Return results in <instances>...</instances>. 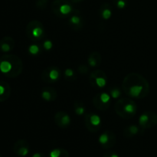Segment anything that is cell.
Listing matches in <instances>:
<instances>
[{
	"label": "cell",
	"mask_w": 157,
	"mask_h": 157,
	"mask_svg": "<svg viewBox=\"0 0 157 157\" xmlns=\"http://www.w3.org/2000/svg\"><path fill=\"white\" fill-rule=\"evenodd\" d=\"M122 89L129 98L143 99L149 95L150 87L148 81L143 75L131 72L126 75L123 80Z\"/></svg>",
	"instance_id": "obj_1"
},
{
	"label": "cell",
	"mask_w": 157,
	"mask_h": 157,
	"mask_svg": "<svg viewBox=\"0 0 157 157\" xmlns=\"http://www.w3.org/2000/svg\"><path fill=\"white\" fill-rule=\"evenodd\" d=\"M0 71L8 78H17L22 73L23 62L17 55L6 54L0 58Z\"/></svg>",
	"instance_id": "obj_2"
},
{
	"label": "cell",
	"mask_w": 157,
	"mask_h": 157,
	"mask_svg": "<svg viewBox=\"0 0 157 157\" xmlns=\"http://www.w3.org/2000/svg\"><path fill=\"white\" fill-rule=\"evenodd\" d=\"M114 110L120 117L125 120L133 118L137 111L136 103L130 98L124 97L118 100L114 105Z\"/></svg>",
	"instance_id": "obj_3"
},
{
	"label": "cell",
	"mask_w": 157,
	"mask_h": 157,
	"mask_svg": "<svg viewBox=\"0 0 157 157\" xmlns=\"http://www.w3.org/2000/svg\"><path fill=\"white\" fill-rule=\"evenodd\" d=\"M51 8L57 17L62 18L70 17L75 12L70 0H55Z\"/></svg>",
	"instance_id": "obj_4"
},
{
	"label": "cell",
	"mask_w": 157,
	"mask_h": 157,
	"mask_svg": "<svg viewBox=\"0 0 157 157\" xmlns=\"http://www.w3.org/2000/svg\"><path fill=\"white\" fill-rule=\"evenodd\" d=\"M26 35L32 41H41L45 35L44 25L38 20H32L28 23L25 29Z\"/></svg>",
	"instance_id": "obj_5"
},
{
	"label": "cell",
	"mask_w": 157,
	"mask_h": 157,
	"mask_svg": "<svg viewBox=\"0 0 157 157\" xmlns=\"http://www.w3.org/2000/svg\"><path fill=\"white\" fill-rule=\"evenodd\" d=\"M89 82L94 88H103L107 84V76L104 71L95 70L90 74Z\"/></svg>",
	"instance_id": "obj_6"
},
{
	"label": "cell",
	"mask_w": 157,
	"mask_h": 157,
	"mask_svg": "<svg viewBox=\"0 0 157 157\" xmlns=\"http://www.w3.org/2000/svg\"><path fill=\"white\" fill-rule=\"evenodd\" d=\"M61 71L57 66H49L46 67L41 74V79L47 84L55 83L61 78Z\"/></svg>",
	"instance_id": "obj_7"
},
{
	"label": "cell",
	"mask_w": 157,
	"mask_h": 157,
	"mask_svg": "<svg viewBox=\"0 0 157 157\" xmlns=\"http://www.w3.org/2000/svg\"><path fill=\"white\" fill-rule=\"evenodd\" d=\"M84 124L89 132L94 133L99 131L101 128L102 122L101 117L96 113H89L84 117Z\"/></svg>",
	"instance_id": "obj_8"
},
{
	"label": "cell",
	"mask_w": 157,
	"mask_h": 157,
	"mask_svg": "<svg viewBox=\"0 0 157 157\" xmlns=\"http://www.w3.org/2000/svg\"><path fill=\"white\" fill-rule=\"evenodd\" d=\"M93 104L98 110L104 111L110 106V96L106 92H99L93 98Z\"/></svg>",
	"instance_id": "obj_9"
},
{
	"label": "cell",
	"mask_w": 157,
	"mask_h": 157,
	"mask_svg": "<svg viewBox=\"0 0 157 157\" xmlns=\"http://www.w3.org/2000/svg\"><path fill=\"white\" fill-rule=\"evenodd\" d=\"M139 125L143 129H150L157 125V114L153 111H146L139 117Z\"/></svg>",
	"instance_id": "obj_10"
},
{
	"label": "cell",
	"mask_w": 157,
	"mask_h": 157,
	"mask_svg": "<svg viewBox=\"0 0 157 157\" xmlns=\"http://www.w3.org/2000/svg\"><path fill=\"white\" fill-rule=\"evenodd\" d=\"M99 144L104 149H110L116 144L117 137L115 133L112 130H105L99 136Z\"/></svg>",
	"instance_id": "obj_11"
},
{
	"label": "cell",
	"mask_w": 157,
	"mask_h": 157,
	"mask_svg": "<svg viewBox=\"0 0 157 157\" xmlns=\"http://www.w3.org/2000/svg\"><path fill=\"white\" fill-rule=\"evenodd\" d=\"M30 150V145L25 140H18L15 143L13 147V152L15 154L20 157L26 156Z\"/></svg>",
	"instance_id": "obj_12"
},
{
	"label": "cell",
	"mask_w": 157,
	"mask_h": 157,
	"mask_svg": "<svg viewBox=\"0 0 157 157\" xmlns=\"http://www.w3.org/2000/svg\"><path fill=\"white\" fill-rule=\"evenodd\" d=\"M54 120L56 125L62 129L67 128L70 126L71 121L68 113L64 111L57 112L54 117Z\"/></svg>",
	"instance_id": "obj_13"
},
{
	"label": "cell",
	"mask_w": 157,
	"mask_h": 157,
	"mask_svg": "<svg viewBox=\"0 0 157 157\" xmlns=\"http://www.w3.org/2000/svg\"><path fill=\"white\" fill-rule=\"evenodd\" d=\"M80 12L78 10H75L73 15H71L70 18H69V25L71 26V29L74 30L79 31L81 30L84 25V21H83V18L81 16L79 15Z\"/></svg>",
	"instance_id": "obj_14"
},
{
	"label": "cell",
	"mask_w": 157,
	"mask_h": 157,
	"mask_svg": "<svg viewBox=\"0 0 157 157\" xmlns=\"http://www.w3.org/2000/svg\"><path fill=\"white\" fill-rule=\"evenodd\" d=\"M15 40L10 36H5L0 40V51L4 53H8L15 48Z\"/></svg>",
	"instance_id": "obj_15"
},
{
	"label": "cell",
	"mask_w": 157,
	"mask_h": 157,
	"mask_svg": "<svg viewBox=\"0 0 157 157\" xmlns=\"http://www.w3.org/2000/svg\"><path fill=\"white\" fill-rule=\"evenodd\" d=\"M41 97L45 101L52 102L56 100L57 97H58V93L54 87H44L41 90Z\"/></svg>",
	"instance_id": "obj_16"
},
{
	"label": "cell",
	"mask_w": 157,
	"mask_h": 157,
	"mask_svg": "<svg viewBox=\"0 0 157 157\" xmlns=\"http://www.w3.org/2000/svg\"><path fill=\"white\" fill-rule=\"evenodd\" d=\"M12 93L10 85L6 81H0V102L7 101Z\"/></svg>",
	"instance_id": "obj_17"
},
{
	"label": "cell",
	"mask_w": 157,
	"mask_h": 157,
	"mask_svg": "<svg viewBox=\"0 0 157 157\" xmlns=\"http://www.w3.org/2000/svg\"><path fill=\"white\" fill-rule=\"evenodd\" d=\"M144 129H143L140 125L136 126L133 124V125L127 126L124 130V136L126 138H131L144 132Z\"/></svg>",
	"instance_id": "obj_18"
},
{
	"label": "cell",
	"mask_w": 157,
	"mask_h": 157,
	"mask_svg": "<svg viewBox=\"0 0 157 157\" xmlns=\"http://www.w3.org/2000/svg\"><path fill=\"white\" fill-rule=\"evenodd\" d=\"M87 62H88L89 66L92 67H98L101 65L102 62V58L101 55L98 52H94L90 54L87 58Z\"/></svg>",
	"instance_id": "obj_19"
},
{
	"label": "cell",
	"mask_w": 157,
	"mask_h": 157,
	"mask_svg": "<svg viewBox=\"0 0 157 157\" xmlns=\"http://www.w3.org/2000/svg\"><path fill=\"white\" fill-rule=\"evenodd\" d=\"M99 12L101 18L104 20H107L112 15V8L108 3H104L100 8Z\"/></svg>",
	"instance_id": "obj_20"
},
{
	"label": "cell",
	"mask_w": 157,
	"mask_h": 157,
	"mask_svg": "<svg viewBox=\"0 0 157 157\" xmlns=\"http://www.w3.org/2000/svg\"><path fill=\"white\" fill-rule=\"evenodd\" d=\"M48 157H70V154L65 149L56 148L49 153Z\"/></svg>",
	"instance_id": "obj_21"
},
{
	"label": "cell",
	"mask_w": 157,
	"mask_h": 157,
	"mask_svg": "<svg viewBox=\"0 0 157 157\" xmlns=\"http://www.w3.org/2000/svg\"><path fill=\"white\" fill-rule=\"evenodd\" d=\"M74 110H75V113L78 116H82L85 113V105L84 103L81 101H75L74 103Z\"/></svg>",
	"instance_id": "obj_22"
},
{
	"label": "cell",
	"mask_w": 157,
	"mask_h": 157,
	"mask_svg": "<svg viewBox=\"0 0 157 157\" xmlns=\"http://www.w3.org/2000/svg\"><path fill=\"white\" fill-rule=\"evenodd\" d=\"M64 76H65L66 79L68 80V81H73V80H75L76 78L75 72L71 68L66 69L65 71H64Z\"/></svg>",
	"instance_id": "obj_23"
},
{
	"label": "cell",
	"mask_w": 157,
	"mask_h": 157,
	"mask_svg": "<svg viewBox=\"0 0 157 157\" xmlns=\"http://www.w3.org/2000/svg\"><path fill=\"white\" fill-rule=\"evenodd\" d=\"M48 0H37L35 6L39 9H44L48 4Z\"/></svg>",
	"instance_id": "obj_24"
},
{
	"label": "cell",
	"mask_w": 157,
	"mask_h": 157,
	"mask_svg": "<svg viewBox=\"0 0 157 157\" xmlns=\"http://www.w3.org/2000/svg\"><path fill=\"white\" fill-rule=\"evenodd\" d=\"M121 90L118 87H113L110 90V95L113 98H118L121 96Z\"/></svg>",
	"instance_id": "obj_25"
},
{
	"label": "cell",
	"mask_w": 157,
	"mask_h": 157,
	"mask_svg": "<svg viewBox=\"0 0 157 157\" xmlns=\"http://www.w3.org/2000/svg\"><path fill=\"white\" fill-rule=\"evenodd\" d=\"M29 52H30V54H32L33 55H37L40 52L39 47L38 45H36V44H32V45L29 46Z\"/></svg>",
	"instance_id": "obj_26"
},
{
	"label": "cell",
	"mask_w": 157,
	"mask_h": 157,
	"mask_svg": "<svg viewBox=\"0 0 157 157\" xmlns=\"http://www.w3.org/2000/svg\"><path fill=\"white\" fill-rule=\"evenodd\" d=\"M114 3L118 9H124L127 6V2L126 0H114Z\"/></svg>",
	"instance_id": "obj_27"
},
{
	"label": "cell",
	"mask_w": 157,
	"mask_h": 157,
	"mask_svg": "<svg viewBox=\"0 0 157 157\" xmlns=\"http://www.w3.org/2000/svg\"><path fill=\"white\" fill-rule=\"evenodd\" d=\"M78 71L80 74H81V75H85V74H87L89 72V68L87 66L81 64V65L78 66Z\"/></svg>",
	"instance_id": "obj_28"
},
{
	"label": "cell",
	"mask_w": 157,
	"mask_h": 157,
	"mask_svg": "<svg viewBox=\"0 0 157 157\" xmlns=\"http://www.w3.org/2000/svg\"><path fill=\"white\" fill-rule=\"evenodd\" d=\"M43 47L45 50H50L53 47V43L49 41V40H47V41H44V43H43Z\"/></svg>",
	"instance_id": "obj_29"
},
{
	"label": "cell",
	"mask_w": 157,
	"mask_h": 157,
	"mask_svg": "<svg viewBox=\"0 0 157 157\" xmlns=\"http://www.w3.org/2000/svg\"><path fill=\"white\" fill-rule=\"evenodd\" d=\"M104 157H119V156H118L117 153H113V152H110V153H106Z\"/></svg>",
	"instance_id": "obj_30"
},
{
	"label": "cell",
	"mask_w": 157,
	"mask_h": 157,
	"mask_svg": "<svg viewBox=\"0 0 157 157\" xmlns=\"http://www.w3.org/2000/svg\"><path fill=\"white\" fill-rule=\"evenodd\" d=\"M32 157H47L45 156V154L43 153H36L35 154H33V156Z\"/></svg>",
	"instance_id": "obj_31"
},
{
	"label": "cell",
	"mask_w": 157,
	"mask_h": 157,
	"mask_svg": "<svg viewBox=\"0 0 157 157\" xmlns=\"http://www.w3.org/2000/svg\"><path fill=\"white\" fill-rule=\"evenodd\" d=\"M72 3H78V2H82L83 0H70Z\"/></svg>",
	"instance_id": "obj_32"
},
{
	"label": "cell",
	"mask_w": 157,
	"mask_h": 157,
	"mask_svg": "<svg viewBox=\"0 0 157 157\" xmlns=\"http://www.w3.org/2000/svg\"><path fill=\"white\" fill-rule=\"evenodd\" d=\"M0 157H2V156H1V155H0Z\"/></svg>",
	"instance_id": "obj_33"
}]
</instances>
